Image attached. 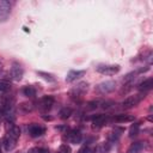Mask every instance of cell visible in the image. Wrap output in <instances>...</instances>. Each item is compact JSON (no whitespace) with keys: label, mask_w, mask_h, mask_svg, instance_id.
Returning a JSON list of instances; mask_svg holds the SVG:
<instances>
[{"label":"cell","mask_w":153,"mask_h":153,"mask_svg":"<svg viewBox=\"0 0 153 153\" xmlns=\"http://www.w3.org/2000/svg\"><path fill=\"white\" fill-rule=\"evenodd\" d=\"M11 90V82L6 79H0V92H7Z\"/></svg>","instance_id":"ffe728a7"},{"label":"cell","mask_w":153,"mask_h":153,"mask_svg":"<svg viewBox=\"0 0 153 153\" xmlns=\"http://www.w3.org/2000/svg\"><path fill=\"white\" fill-rule=\"evenodd\" d=\"M72 114H73V109L69 108V106H65V108H62V109L60 110L59 117H60L61 120H67V118H69V117L72 116Z\"/></svg>","instance_id":"ac0fdd59"},{"label":"cell","mask_w":153,"mask_h":153,"mask_svg":"<svg viewBox=\"0 0 153 153\" xmlns=\"http://www.w3.org/2000/svg\"><path fill=\"white\" fill-rule=\"evenodd\" d=\"M38 74H39L43 79H45V80H48V81H55V78H54L53 74H49V73H45V72H38Z\"/></svg>","instance_id":"d4e9b609"},{"label":"cell","mask_w":153,"mask_h":153,"mask_svg":"<svg viewBox=\"0 0 153 153\" xmlns=\"http://www.w3.org/2000/svg\"><path fill=\"white\" fill-rule=\"evenodd\" d=\"M10 74H11V78H12L13 80H16V81H20L22 78H23V75H24L23 67H22L19 63L14 62V63L12 65V67H11Z\"/></svg>","instance_id":"52a82bcc"},{"label":"cell","mask_w":153,"mask_h":153,"mask_svg":"<svg viewBox=\"0 0 153 153\" xmlns=\"http://www.w3.org/2000/svg\"><path fill=\"white\" fill-rule=\"evenodd\" d=\"M0 153H2V151H1V147H0Z\"/></svg>","instance_id":"83f0119b"},{"label":"cell","mask_w":153,"mask_h":153,"mask_svg":"<svg viewBox=\"0 0 153 153\" xmlns=\"http://www.w3.org/2000/svg\"><path fill=\"white\" fill-rule=\"evenodd\" d=\"M78 153H94V148H93L92 146H90V145H84V146L79 149Z\"/></svg>","instance_id":"603a6c76"},{"label":"cell","mask_w":153,"mask_h":153,"mask_svg":"<svg viewBox=\"0 0 153 153\" xmlns=\"http://www.w3.org/2000/svg\"><path fill=\"white\" fill-rule=\"evenodd\" d=\"M87 90H88V84L86 81H80L69 91V94L72 97H81L87 92Z\"/></svg>","instance_id":"5b68a950"},{"label":"cell","mask_w":153,"mask_h":153,"mask_svg":"<svg viewBox=\"0 0 153 153\" xmlns=\"http://www.w3.org/2000/svg\"><path fill=\"white\" fill-rule=\"evenodd\" d=\"M153 87V79L152 78H147V79H145L142 82H140L139 84V90L141 91V92H146V91H149L151 88Z\"/></svg>","instance_id":"e0dca14e"},{"label":"cell","mask_w":153,"mask_h":153,"mask_svg":"<svg viewBox=\"0 0 153 153\" xmlns=\"http://www.w3.org/2000/svg\"><path fill=\"white\" fill-rule=\"evenodd\" d=\"M11 14V4L7 0H0V23L8 19Z\"/></svg>","instance_id":"8992f818"},{"label":"cell","mask_w":153,"mask_h":153,"mask_svg":"<svg viewBox=\"0 0 153 153\" xmlns=\"http://www.w3.org/2000/svg\"><path fill=\"white\" fill-rule=\"evenodd\" d=\"M6 135L13 137L14 140L18 141L19 136H20V129L19 127H17L16 124H13V122H7L6 123Z\"/></svg>","instance_id":"ba28073f"},{"label":"cell","mask_w":153,"mask_h":153,"mask_svg":"<svg viewBox=\"0 0 153 153\" xmlns=\"http://www.w3.org/2000/svg\"><path fill=\"white\" fill-rule=\"evenodd\" d=\"M135 120V116L131 114H120L114 117V121L117 123H127V122H133Z\"/></svg>","instance_id":"9a60e30c"},{"label":"cell","mask_w":153,"mask_h":153,"mask_svg":"<svg viewBox=\"0 0 153 153\" xmlns=\"http://www.w3.org/2000/svg\"><path fill=\"white\" fill-rule=\"evenodd\" d=\"M23 93H24V96L32 98V97L36 96V90H35L33 86H25V87L23 88Z\"/></svg>","instance_id":"d6986e66"},{"label":"cell","mask_w":153,"mask_h":153,"mask_svg":"<svg viewBox=\"0 0 153 153\" xmlns=\"http://www.w3.org/2000/svg\"><path fill=\"white\" fill-rule=\"evenodd\" d=\"M139 129H140V124L139 123H134L130 129H129V137H134L139 134Z\"/></svg>","instance_id":"44dd1931"},{"label":"cell","mask_w":153,"mask_h":153,"mask_svg":"<svg viewBox=\"0 0 153 153\" xmlns=\"http://www.w3.org/2000/svg\"><path fill=\"white\" fill-rule=\"evenodd\" d=\"M54 102H55V99L51 96H44L39 100V109L43 110V111H48L53 108Z\"/></svg>","instance_id":"9c48e42d"},{"label":"cell","mask_w":153,"mask_h":153,"mask_svg":"<svg viewBox=\"0 0 153 153\" xmlns=\"http://www.w3.org/2000/svg\"><path fill=\"white\" fill-rule=\"evenodd\" d=\"M146 147V142L143 141H137L130 145V147L128 148L127 153H142V151Z\"/></svg>","instance_id":"5bb4252c"},{"label":"cell","mask_w":153,"mask_h":153,"mask_svg":"<svg viewBox=\"0 0 153 153\" xmlns=\"http://www.w3.org/2000/svg\"><path fill=\"white\" fill-rule=\"evenodd\" d=\"M19 110L25 112V114L30 112V111H32V104H30V103H22L19 105Z\"/></svg>","instance_id":"7402d4cb"},{"label":"cell","mask_w":153,"mask_h":153,"mask_svg":"<svg viewBox=\"0 0 153 153\" xmlns=\"http://www.w3.org/2000/svg\"><path fill=\"white\" fill-rule=\"evenodd\" d=\"M85 71H69L67 73V76H66V81L67 82H72V81H75L76 79H80L81 76L85 75Z\"/></svg>","instance_id":"7c38bea8"},{"label":"cell","mask_w":153,"mask_h":153,"mask_svg":"<svg viewBox=\"0 0 153 153\" xmlns=\"http://www.w3.org/2000/svg\"><path fill=\"white\" fill-rule=\"evenodd\" d=\"M116 88V82L114 80H106V81H103L100 84H98L94 90L99 93V94H106V93H110L112 91H115Z\"/></svg>","instance_id":"7a4b0ae2"},{"label":"cell","mask_w":153,"mask_h":153,"mask_svg":"<svg viewBox=\"0 0 153 153\" xmlns=\"http://www.w3.org/2000/svg\"><path fill=\"white\" fill-rule=\"evenodd\" d=\"M97 72L105 74V75H114L120 72V66L118 65H98L97 66Z\"/></svg>","instance_id":"277c9868"},{"label":"cell","mask_w":153,"mask_h":153,"mask_svg":"<svg viewBox=\"0 0 153 153\" xmlns=\"http://www.w3.org/2000/svg\"><path fill=\"white\" fill-rule=\"evenodd\" d=\"M145 97H146V96H145L143 92L137 93V94H134V96H129V97H127V98L121 103V105H122V108H124V109L134 108V106L139 105V104L141 103V100H143Z\"/></svg>","instance_id":"6da1fadb"},{"label":"cell","mask_w":153,"mask_h":153,"mask_svg":"<svg viewBox=\"0 0 153 153\" xmlns=\"http://www.w3.org/2000/svg\"><path fill=\"white\" fill-rule=\"evenodd\" d=\"M67 139H68V141H69L71 143L76 145V143H80V142H81V140H82V134H81V131H80L79 129H72V130H69V133H68V135H67Z\"/></svg>","instance_id":"8fae6325"},{"label":"cell","mask_w":153,"mask_h":153,"mask_svg":"<svg viewBox=\"0 0 153 153\" xmlns=\"http://www.w3.org/2000/svg\"><path fill=\"white\" fill-rule=\"evenodd\" d=\"M57 153H72V149H71V147H69L68 145H66V143H62V145L59 147V149H57Z\"/></svg>","instance_id":"cb8c5ba5"},{"label":"cell","mask_w":153,"mask_h":153,"mask_svg":"<svg viewBox=\"0 0 153 153\" xmlns=\"http://www.w3.org/2000/svg\"><path fill=\"white\" fill-rule=\"evenodd\" d=\"M14 104V99L8 97V96H2L0 94V112H4L5 110L13 108Z\"/></svg>","instance_id":"30bf717a"},{"label":"cell","mask_w":153,"mask_h":153,"mask_svg":"<svg viewBox=\"0 0 153 153\" xmlns=\"http://www.w3.org/2000/svg\"><path fill=\"white\" fill-rule=\"evenodd\" d=\"M114 104H115V103L111 102V100H100V108H103V109H109V108H111Z\"/></svg>","instance_id":"4316f807"},{"label":"cell","mask_w":153,"mask_h":153,"mask_svg":"<svg viewBox=\"0 0 153 153\" xmlns=\"http://www.w3.org/2000/svg\"><path fill=\"white\" fill-rule=\"evenodd\" d=\"M27 153H49V151L45 148H42V147H33V148L29 149Z\"/></svg>","instance_id":"484cf974"},{"label":"cell","mask_w":153,"mask_h":153,"mask_svg":"<svg viewBox=\"0 0 153 153\" xmlns=\"http://www.w3.org/2000/svg\"><path fill=\"white\" fill-rule=\"evenodd\" d=\"M27 133L31 137H39L45 133V127L38 123H30L27 126Z\"/></svg>","instance_id":"3957f363"},{"label":"cell","mask_w":153,"mask_h":153,"mask_svg":"<svg viewBox=\"0 0 153 153\" xmlns=\"http://www.w3.org/2000/svg\"><path fill=\"white\" fill-rule=\"evenodd\" d=\"M106 122H108V117H106L105 115L99 114V115H94V116L92 117V124H93L94 128H100V127H103Z\"/></svg>","instance_id":"4fadbf2b"},{"label":"cell","mask_w":153,"mask_h":153,"mask_svg":"<svg viewBox=\"0 0 153 153\" xmlns=\"http://www.w3.org/2000/svg\"><path fill=\"white\" fill-rule=\"evenodd\" d=\"M16 145H17V140H14L13 137H11L8 135H5V137L2 140V146H4L5 151H7V152L12 151L16 147Z\"/></svg>","instance_id":"2e32d148"}]
</instances>
